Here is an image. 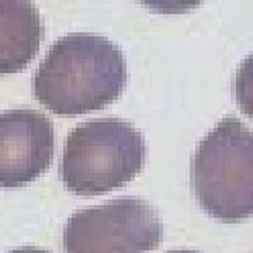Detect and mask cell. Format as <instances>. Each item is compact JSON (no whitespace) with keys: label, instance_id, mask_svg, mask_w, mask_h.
I'll return each instance as SVG.
<instances>
[{"label":"cell","instance_id":"obj_1","mask_svg":"<svg viewBox=\"0 0 253 253\" xmlns=\"http://www.w3.org/2000/svg\"><path fill=\"white\" fill-rule=\"evenodd\" d=\"M126 84V58L113 41L73 33L49 48L34 75L33 91L51 113L79 116L109 106Z\"/></svg>","mask_w":253,"mask_h":253},{"label":"cell","instance_id":"obj_7","mask_svg":"<svg viewBox=\"0 0 253 253\" xmlns=\"http://www.w3.org/2000/svg\"><path fill=\"white\" fill-rule=\"evenodd\" d=\"M7 253H51L46 249L38 248V246H21V248H16L13 251Z\"/></svg>","mask_w":253,"mask_h":253},{"label":"cell","instance_id":"obj_2","mask_svg":"<svg viewBox=\"0 0 253 253\" xmlns=\"http://www.w3.org/2000/svg\"><path fill=\"white\" fill-rule=\"evenodd\" d=\"M191 187L210 217L239 222L253 217V131L228 116L201 141L191 162Z\"/></svg>","mask_w":253,"mask_h":253},{"label":"cell","instance_id":"obj_3","mask_svg":"<svg viewBox=\"0 0 253 253\" xmlns=\"http://www.w3.org/2000/svg\"><path fill=\"white\" fill-rule=\"evenodd\" d=\"M146 144L142 132L121 118L86 121L65 141L63 186L78 196H100L123 187L142 170Z\"/></svg>","mask_w":253,"mask_h":253},{"label":"cell","instance_id":"obj_4","mask_svg":"<svg viewBox=\"0 0 253 253\" xmlns=\"http://www.w3.org/2000/svg\"><path fill=\"white\" fill-rule=\"evenodd\" d=\"M159 212L146 200L126 196L73 212L63 226L65 253H146L163 239Z\"/></svg>","mask_w":253,"mask_h":253},{"label":"cell","instance_id":"obj_5","mask_svg":"<svg viewBox=\"0 0 253 253\" xmlns=\"http://www.w3.org/2000/svg\"><path fill=\"white\" fill-rule=\"evenodd\" d=\"M54 124L36 110L0 113V187L16 189L34 181L54 159Z\"/></svg>","mask_w":253,"mask_h":253},{"label":"cell","instance_id":"obj_6","mask_svg":"<svg viewBox=\"0 0 253 253\" xmlns=\"http://www.w3.org/2000/svg\"><path fill=\"white\" fill-rule=\"evenodd\" d=\"M44 26L27 0H0V75L21 72L40 49Z\"/></svg>","mask_w":253,"mask_h":253},{"label":"cell","instance_id":"obj_8","mask_svg":"<svg viewBox=\"0 0 253 253\" xmlns=\"http://www.w3.org/2000/svg\"><path fill=\"white\" fill-rule=\"evenodd\" d=\"M165 253H201L199 251H191V249H174V251H169Z\"/></svg>","mask_w":253,"mask_h":253}]
</instances>
